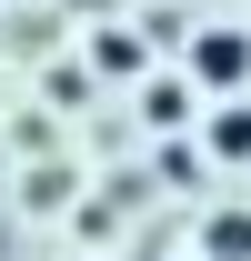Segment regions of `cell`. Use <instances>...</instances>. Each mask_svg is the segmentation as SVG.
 Returning a JSON list of instances; mask_svg holds the SVG:
<instances>
[{
    "label": "cell",
    "mask_w": 251,
    "mask_h": 261,
    "mask_svg": "<svg viewBox=\"0 0 251 261\" xmlns=\"http://www.w3.org/2000/svg\"><path fill=\"white\" fill-rule=\"evenodd\" d=\"M191 81L201 91H241L251 81V31H201L191 40Z\"/></svg>",
    "instance_id": "1"
},
{
    "label": "cell",
    "mask_w": 251,
    "mask_h": 261,
    "mask_svg": "<svg viewBox=\"0 0 251 261\" xmlns=\"http://www.w3.org/2000/svg\"><path fill=\"white\" fill-rule=\"evenodd\" d=\"M201 261H251V211H211L201 221Z\"/></svg>",
    "instance_id": "2"
},
{
    "label": "cell",
    "mask_w": 251,
    "mask_h": 261,
    "mask_svg": "<svg viewBox=\"0 0 251 261\" xmlns=\"http://www.w3.org/2000/svg\"><path fill=\"white\" fill-rule=\"evenodd\" d=\"M211 161H251V111H221L211 121Z\"/></svg>",
    "instance_id": "3"
}]
</instances>
